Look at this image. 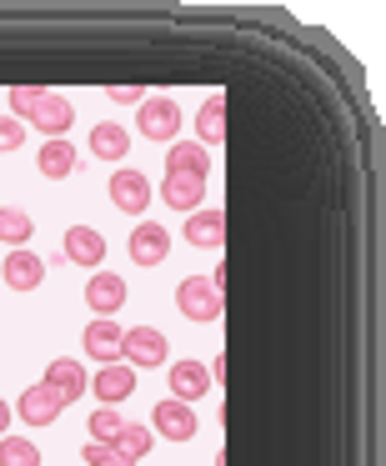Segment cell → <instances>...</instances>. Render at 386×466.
<instances>
[{
	"label": "cell",
	"instance_id": "obj_1",
	"mask_svg": "<svg viewBox=\"0 0 386 466\" xmlns=\"http://www.w3.org/2000/svg\"><path fill=\"white\" fill-rule=\"evenodd\" d=\"M176 306H181L191 321H221V311H226L221 286H216L211 276H186V281L176 286Z\"/></svg>",
	"mask_w": 386,
	"mask_h": 466
},
{
	"label": "cell",
	"instance_id": "obj_2",
	"mask_svg": "<svg viewBox=\"0 0 386 466\" xmlns=\"http://www.w3.org/2000/svg\"><path fill=\"white\" fill-rule=\"evenodd\" d=\"M136 131L146 136V141H176V131H181V111H176L171 96H151V101L136 111Z\"/></svg>",
	"mask_w": 386,
	"mask_h": 466
},
{
	"label": "cell",
	"instance_id": "obj_3",
	"mask_svg": "<svg viewBox=\"0 0 386 466\" xmlns=\"http://www.w3.org/2000/svg\"><path fill=\"white\" fill-rule=\"evenodd\" d=\"M121 361L126 366H166V336L156 326H131L121 336Z\"/></svg>",
	"mask_w": 386,
	"mask_h": 466
},
{
	"label": "cell",
	"instance_id": "obj_4",
	"mask_svg": "<svg viewBox=\"0 0 386 466\" xmlns=\"http://www.w3.org/2000/svg\"><path fill=\"white\" fill-rule=\"evenodd\" d=\"M111 201H116V211L141 216L146 206H151V181H146L136 166H121V171L111 176Z\"/></svg>",
	"mask_w": 386,
	"mask_h": 466
},
{
	"label": "cell",
	"instance_id": "obj_5",
	"mask_svg": "<svg viewBox=\"0 0 386 466\" xmlns=\"http://www.w3.org/2000/svg\"><path fill=\"white\" fill-rule=\"evenodd\" d=\"M151 426L166 436V441H191L196 436V411L186 401H176V396H166V401H156V411H151Z\"/></svg>",
	"mask_w": 386,
	"mask_h": 466
},
{
	"label": "cell",
	"instance_id": "obj_6",
	"mask_svg": "<svg viewBox=\"0 0 386 466\" xmlns=\"http://www.w3.org/2000/svg\"><path fill=\"white\" fill-rule=\"evenodd\" d=\"M25 121H36V126H41V131H46V141H66V131H71L76 111H71V101H66V96L46 91L41 101H36V111L25 116Z\"/></svg>",
	"mask_w": 386,
	"mask_h": 466
},
{
	"label": "cell",
	"instance_id": "obj_7",
	"mask_svg": "<svg viewBox=\"0 0 386 466\" xmlns=\"http://www.w3.org/2000/svg\"><path fill=\"white\" fill-rule=\"evenodd\" d=\"M166 256H171V231L156 221H141L131 231V261L136 266H161Z\"/></svg>",
	"mask_w": 386,
	"mask_h": 466
},
{
	"label": "cell",
	"instance_id": "obj_8",
	"mask_svg": "<svg viewBox=\"0 0 386 466\" xmlns=\"http://www.w3.org/2000/svg\"><path fill=\"white\" fill-rule=\"evenodd\" d=\"M15 411H21V421H25V426H56V416L66 411V401L41 381V386H31V391H25L21 401H15Z\"/></svg>",
	"mask_w": 386,
	"mask_h": 466
},
{
	"label": "cell",
	"instance_id": "obj_9",
	"mask_svg": "<svg viewBox=\"0 0 386 466\" xmlns=\"http://www.w3.org/2000/svg\"><path fill=\"white\" fill-rule=\"evenodd\" d=\"M121 326L111 321V316H101V321H91L86 326V336H81V346L91 351V361H101V366H111V361H121Z\"/></svg>",
	"mask_w": 386,
	"mask_h": 466
},
{
	"label": "cell",
	"instance_id": "obj_10",
	"mask_svg": "<svg viewBox=\"0 0 386 466\" xmlns=\"http://www.w3.org/2000/svg\"><path fill=\"white\" fill-rule=\"evenodd\" d=\"M0 276H5V286H11V291H36V286L46 281V261L36 251H11L5 256V266H0Z\"/></svg>",
	"mask_w": 386,
	"mask_h": 466
},
{
	"label": "cell",
	"instance_id": "obj_11",
	"mask_svg": "<svg viewBox=\"0 0 386 466\" xmlns=\"http://www.w3.org/2000/svg\"><path fill=\"white\" fill-rule=\"evenodd\" d=\"M86 306L101 316H116L126 306V281L116 271H96L91 281H86Z\"/></svg>",
	"mask_w": 386,
	"mask_h": 466
},
{
	"label": "cell",
	"instance_id": "obj_12",
	"mask_svg": "<svg viewBox=\"0 0 386 466\" xmlns=\"http://www.w3.org/2000/svg\"><path fill=\"white\" fill-rule=\"evenodd\" d=\"M91 391L101 396V406H116V401H126V396L136 391V366H126V361H111V366H101V371H96V381H91Z\"/></svg>",
	"mask_w": 386,
	"mask_h": 466
},
{
	"label": "cell",
	"instance_id": "obj_13",
	"mask_svg": "<svg viewBox=\"0 0 386 466\" xmlns=\"http://www.w3.org/2000/svg\"><path fill=\"white\" fill-rule=\"evenodd\" d=\"M66 261L71 266H101L106 261V236L96 226H71L66 231Z\"/></svg>",
	"mask_w": 386,
	"mask_h": 466
},
{
	"label": "cell",
	"instance_id": "obj_14",
	"mask_svg": "<svg viewBox=\"0 0 386 466\" xmlns=\"http://www.w3.org/2000/svg\"><path fill=\"white\" fill-rule=\"evenodd\" d=\"M46 386H51V391L61 396L66 406H71L76 396H86V386H91V381H86V366H81V361L61 356V361H51V366H46Z\"/></svg>",
	"mask_w": 386,
	"mask_h": 466
},
{
	"label": "cell",
	"instance_id": "obj_15",
	"mask_svg": "<svg viewBox=\"0 0 386 466\" xmlns=\"http://www.w3.org/2000/svg\"><path fill=\"white\" fill-rule=\"evenodd\" d=\"M206 391H211V371H206L201 361H176L171 366V396L176 401L191 406V401H201Z\"/></svg>",
	"mask_w": 386,
	"mask_h": 466
},
{
	"label": "cell",
	"instance_id": "obj_16",
	"mask_svg": "<svg viewBox=\"0 0 386 466\" xmlns=\"http://www.w3.org/2000/svg\"><path fill=\"white\" fill-rule=\"evenodd\" d=\"M186 241L201 246V251H216V246L226 241V211L221 206H211V211H191V221H186Z\"/></svg>",
	"mask_w": 386,
	"mask_h": 466
},
{
	"label": "cell",
	"instance_id": "obj_17",
	"mask_svg": "<svg viewBox=\"0 0 386 466\" xmlns=\"http://www.w3.org/2000/svg\"><path fill=\"white\" fill-rule=\"evenodd\" d=\"M161 201L171 206V211H201V201H206V181H196V176H166Z\"/></svg>",
	"mask_w": 386,
	"mask_h": 466
},
{
	"label": "cell",
	"instance_id": "obj_18",
	"mask_svg": "<svg viewBox=\"0 0 386 466\" xmlns=\"http://www.w3.org/2000/svg\"><path fill=\"white\" fill-rule=\"evenodd\" d=\"M196 136H201L196 146H221L226 141V96L221 91H211V101L196 111Z\"/></svg>",
	"mask_w": 386,
	"mask_h": 466
},
{
	"label": "cell",
	"instance_id": "obj_19",
	"mask_svg": "<svg viewBox=\"0 0 386 466\" xmlns=\"http://www.w3.org/2000/svg\"><path fill=\"white\" fill-rule=\"evenodd\" d=\"M126 151H131V136H126V126H116V121L91 126V156H101V161H121Z\"/></svg>",
	"mask_w": 386,
	"mask_h": 466
},
{
	"label": "cell",
	"instance_id": "obj_20",
	"mask_svg": "<svg viewBox=\"0 0 386 466\" xmlns=\"http://www.w3.org/2000/svg\"><path fill=\"white\" fill-rule=\"evenodd\" d=\"M36 166H41L46 181H66V176L76 171V146L71 141H46L41 156H36Z\"/></svg>",
	"mask_w": 386,
	"mask_h": 466
},
{
	"label": "cell",
	"instance_id": "obj_21",
	"mask_svg": "<svg viewBox=\"0 0 386 466\" xmlns=\"http://www.w3.org/2000/svg\"><path fill=\"white\" fill-rule=\"evenodd\" d=\"M206 171H211L206 146H171V156H166V176H196V181H206Z\"/></svg>",
	"mask_w": 386,
	"mask_h": 466
},
{
	"label": "cell",
	"instance_id": "obj_22",
	"mask_svg": "<svg viewBox=\"0 0 386 466\" xmlns=\"http://www.w3.org/2000/svg\"><path fill=\"white\" fill-rule=\"evenodd\" d=\"M111 451H116V461H121V466L141 461V456L151 451V431H146V426H136V421H126V426H121V436L111 441Z\"/></svg>",
	"mask_w": 386,
	"mask_h": 466
},
{
	"label": "cell",
	"instance_id": "obj_23",
	"mask_svg": "<svg viewBox=\"0 0 386 466\" xmlns=\"http://www.w3.org/2000/svg\"><path fill=\"white\" fill-rule=\"evenodd\" d=\"M0 466H41V446L25 436H0Z\"/></svg>",
	"mask_w": 386,
	"mask_h": 466
},
{
	"label": "cell",
	"instance_id": "obj_24",
	"mask_svg": "<svg viewBox=\"0 0 386 466\" xmlns=\"http://www.w3.org/2000/svg\"><path fill=\"white\" fill-rule=\"evenodd\" d=\"M31 231H36V226H31V216H25V211H15V206H0V241H11L15 251H21V246L31 241Z\"/></svg>",
	"mask_w": 386,
	"mask_h": 466
},
{
	"label": "cell",
	"instance_id": "obj_25",
	"mask_svg": "<svg viewBox=\"0 0 386 466\" xmlns=\"http://www.w3.org/2000/svg\"><path fill=\"white\" fill-rule=\"evenodd\" d=\"M121 416H116V406H101V411H96L91 416V441H106V446H111L116 441V436H121Z\"/></svg>",
	"mask_w": 386,
	"mask_h": 466
},
{
	"label": "cell",
	"instance_id": "obj_26",
	"mask_svg": "<svg viewBox=\"0 0 386 466\" xmlns=\"http://www.w3.org/2000/svg\"><path fill=\"white\" fill-rule=\"evenodd\" d=\"M41 96H46L41 86H11V116H15V121H21V116H31Z\"/></svg>",
	"mask_w": 386,
	"mask_h": 466
},
{
	"label": "cell",
	"instance_id": "obj_27",
	"mask_svg": "<svg viewBox=\"0 0 386 466\" xmlns=\"http://www.w3.org/2000/svg\"><path fill=\"white\" fill-rule=\"evenodd\" d=\"M15 146H25V126L15 116H0V151H15Z\"/></svg>",
	"mask_w": 386,
	"mask_h": 466
},
{
	"label": "cell",
	"instance_id": "obj_28",
	"mask_svg": "<svg viewBox=\"0 0 386 466\" xmlns=\"http://www.w3.org/2000/svg\"><path fill=\"white\" fill-rule=\"evenodd\" d=\"M86 466H121V461H116V451H111V446H106V441H86Z\"/></svg>",
	"mask_w": 386,
	"mask_h": 466
},
{
	"label": "cell",
	"instance_id": "obj_29",
	"mask_svg": "<svg viewBox=\"0 0 386 466\" xmlns=\"http://www.w3.org/2000/svg\"><path fill=\"white\" fill-rule=\"evenodd\" d=\"M106 96H111L116 106H136V101H141V86H111Z\"/></svg>",
	"mask_w": 386,
	"mask_h": 466
},
{
	"label": "cell",
	"instance_id": "obj_30",
	"mask_svg": "<svg viewBox=\"0 0 386 466\" xmlns=\"http://www.w3.org/2000/svg\"><path fill=\"white\" fill-rule=\"evenodd\" d=\"M5 426H11V406L0 401V436H5Z\"/></svg>",
	"mask_w": 386,
	"mask_h": 466
}]
</instances>
